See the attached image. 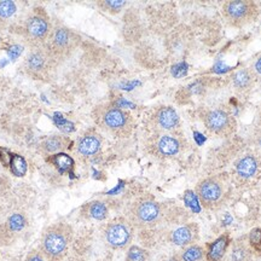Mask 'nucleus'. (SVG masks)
Returning a JSON list of instances; mask_svg holds the SVG:
<instances>
[{"mask_svg": "<svg viewBox=\"0 0 261 261\" xmlns=\"http://www.w3.org/2000/svg\"><path fill=\"white\" fill-rule=\"evenodd\" d=\"M148 250L138 246H129L125 256V261H148Z\"/></svg>", "mask_w": 261, "mask_h": 261, "instance_id": "22", "label": "nucleus"}, {"mask_svg": "<svg viewBox=\"0 0 261 261\" xmlns=\"http://www.w3.org/2000/svg\"><path fill=\"white\" fill-rule=\"evenodd\" d=\"M162 205L150 196L132 202L127 211V219L135 227L148 228L155 226L162 219Z\"/></svg>", "mask_w": 261, "mask_h": 261, "instance_id": "4", "label": "nucleus"}, {"mask_svg": "<svg viewBox=\"0 0 261 261\" xmlns=\"http://www.w3.org/2000/svg\"><path fill=\"white\" fill-rule=\"evenodd\" d=\"M185 146V142L180 137L169 133H156L148 140V151L158 159H172L180 154Z\"/></svg>", "mask_w": 261, "mask_h": 261, "instance_id": "9", "label": "nucleus"}, {"mask_svg": "<svg viewBox=\"0 0 261 261\" xmlns=\"http://www.w3.org/2000/svg\"><path fill=\"white\" fill-rule=\"evenodd\" d=\"M233 178L240 187L256 184L261 179V159L255 154L241 156L233 165Z\"/></svg>", "mask_w": 261, "mask_h": 261, "instance_id": "8", "label": "nucleus"}, {"mask_svg": "<svg viewBox=\"0 0 261 261\" xmlns=\"http://www.w3.org/2000/svg\"><path fill=\"white\" fill-rule=\"evenodd\" d=\"M252 70L254 71V74H255L256 76H261V55L256 58L255 62H254Z\"/></svg>", "mask_w": 261, "mask_h": 261, "instance_id": "30", "label": "nucleus"}, {"mask_svg": "<svg viewBox=\"0 0 261 261\" xmlns=\"http://www.w3.org/2000/svg\"><path fill=\"white\" fill-rule=\"evenodd\" d=\"M200 119L212 135L221 138H228L237 129L236 119L227 110L221 108L202 109L200 112Z\"/></svg>", "mask_w": 261, "mask_h": 261, "instance_id": "6", "label": "nucleus"}, {"mask_svg": "<svg viewBox=\"0 0 261 261\" xmlns=\"http://www.w3.org/2000/svg\"><path fill=\"white\" fill-rule=\"evenodd\" d=\"M200 240V227L196 223H190L172 231L169 241L179 247H189L196 244Z\"/></svg>", "mask_w": 261, "mask_h": 261, "instance_id": "14", "label": "nucleus"}, {"mask_svg": "<svg viewBox=\"0 0 261 261\" xmlns=\"http://www.w3.org/2000/svg\"><path fill=\"white\" fill-rule=\"evenodd\" d=\"M24 224H25V220L21 214H14L9 219V226L12 231L22 230V228H23V226H24Z\"/></svg>", "mask_w": 261, "mask_h": 261, "instance_id": "28", "label": "nucleus"}, {"mask_svg": "<svg viewBox=\"0 0 261 261\" xmlns=\"http://www.w3.org/2000/svg\"><path fill=\"white\" fill-rule=\"evenodd\" d=\"M10 168L16 177H24L28 171L27 161L21 155H14L10 161Z\"/></svg>", "mask_w": 261, "mask_h": 261, "instance_id": "21", "label": "nucleus"}, {"mask_svg": "<svg viewBox=\"0 0 261 261\" xmlns=\"http://www.w3.org/2000/svg\"><path fill=\"white\" fill-rule=\"evenodd\" d=\"M81 214L86 219H93V220H104L108 218L109 214V210H108L107 204L100 201H92L83 205L81 208Z\"/></svg>", "mask_w": 261, "mask_h": 261, "instance_id": "17", "label": "nucleus"}, {"mask_svg": "<svg viewBox=\"0 0 261 261\" xmlns=\"http://www.w3.org/2000/svg\"><path fill=\"white\" fill-rule=\"evenodd\" d=\"M196 194L202 207L205 210H220L226 203L230 195V185L226 174L211 175L201 179L196 185Z\"/></svg>", "mask_w": 261, "mask_h": 261, "instance_id": "3", "label": "nucleus"}, {"mask_svg": "<svg viewBox=\"0 0 261 261\" xmlns=\"http://www.w3.org/2000/svg\"><path fill=\"white\" fill-rule=\"evenodd\" d=\"M68 143H69V140H68L67 137L54 135L42 140L40 143V149L45 154H57V152L67 148Z\"/></svg>", "mask_w": 261, "mask_h": 261, "instance_id": "18", "label": "nucleus"}, {"mask_svg": "<svg viewBox=\"0 0 261 261\" xmlns=\"http://www.w3.org/2000/svg\"><path fill=\"white\" fill-rule=\"evenodd\" d=\"M221 14L228 25L242 28L255 21L259 16V8L249 0H231L223 5Z\"/></svg>", "mask_w": 261, "mask_h": 261, "instance_id": "5", "label": "nucleus"}, {"mask_svg": "<svg viewBox=\"0 0 261 261\" xmlns=\"http://www.w3.org/2000/svg\"><path fill=\"white\" fill-rule=\"evenodd\" d=\"M126 4L125 0H104V2H98L97 5L103 11L109 12V14H117L125 8Z\"/></svg>", "mask_w": 261, "mask_h": 261, "instance_id": "23", "label": "nucleus"}, {"mask_svg": "<svg viewBox=\"0 0 261 261\" xmlns=\"http://www.w3.org/2000/svg\"><path fill=\"white\" fill-rule=\"evenodd\" d=\"M255 80L256 75L249 68L238 69L231 76V83H232L233 89L240 94H247L248 92H250L254 84H255Z\"/></svg>", "mask_w": 261, "mask_h": 261, "instance_id": "15", "label": "nucleus"}, {"mask_svg": "<svg viewBox=\"0 0 261 261\" xmlns=\"http://www.w3.org/2000/svg\"><path fill=\"white\" fill-rule=\"evenodd\" d=\"M248 243L253 249H259L261 247V228L255 227L253 228L248 236Z\"/></svg>", "mask_w": 261, "mask_h": 261, "instance_id": "26", "label": "nucleus"}, {"mask_svg": "<svg viewBox=\"0 0 261 261\" xmlns=\"http://www.w3.org/2000/svg\"><path fill=\"white\" fill-rule=\"evenodd\" d=\"M25 31H27L28 37L35 44L44 41L51 31L50 19H48L46 12L41 9H35L34 12L27 19Z\"/></svg>", "mask_w": 261, "mask_h": 261, "instance_id": "10", "label": "nucleus"}, {"mask_svg": "<svg viewBox=\"0 0 261 261\" xmlns=\"http://www.w3.org/2000/svg\"><path fill=\"white\" fill-rule=\"evenodd\" d=\"M25 261H45V257L42 256L40 250L34 249L28 254V256H27V259H25Z\"/></svg>", "mask_w": 261, "mask_h": 261, "instance_id": "29", "label": "nucleus"}, {"mask_svg": "<svg viewBox=\"0 0 261 261\" xmlns=\"http://www.w3.org/2000/svg\"><path fill=\"white\" fill-rule=\"evenodd\" d=\"M80 42V37L67 27L57 28L52 38V47L58 54L73 51Z\"/></svg>", "mask_w": 261, "mask_h": 261, "instance_id": "13", "label": "nucleus"}, {"mask_svg": "<svg viewBox=\"0 0 261 261\" xmlns=\"http://www.w3.org/2000/svg\"><path fill=\"white\" fill-rule=\"evenodd\" d=\"M135 234V226L127 218L119 217L110 220L103 230L106 243L112 249L121 250L130 246Z\"/></svg>", "mask_w": 261, "mask_h": 261, "instance_id": "7", "label": "nucleus"}, {"mask_svg": "<svg viewBox=\"0 0 261 261\" xmlns=\"http://www.w3.org/2000/svg\"><path fill=\"white\" fill-rule=\"evenodd\" d=\"M55 166L60 169L61 172H70L74 168V160L67 154H56L54 156Z\"/></svg>", "mask_w": 261, "mask_h": 261, "instance_id": "24", "label": "nucleus"}, {"mask_svg": "<svg viewBox=\"0 0 261 261\" xmlns=\"http://www.w3.org/2000/svg\"><path fill=\"white\" fill-rule=\"evenodd\" d=\"M45 64H46V57L42 52H33L28 58V67L32 70L39 71L44 69Z\"/></svg>", "mask_w": 261, "mask_h": 261, "instance_id": "25", "label": "nucleus"}, {"mask_svg": "<svg viewBox=\"0 0 261 261\" xmlns=\"http://www.w3.org/2000/svg\"><path fill=\"white\" fill-rule=\"evenodd\" d=\"M179 261H205V250L198 244L185 247L178 255Z\"/></svg>", "mask_w": 261, "mask_h": 261, "instance_id": "20", "label": "nucleus"}, {"mask_svg": "<svg viewBox=\"0 0 261 261\" xmlns=\"http://www.w3.org/2000/svg\"><path fill=\"white\" fill-rule=\"evenodd\" d=\"M152 125L158 128L159 132H172L180 127V119L174 108L160 107L155 110L151 116Z\"/></svg>", "mask_w": 261, "mask_h": 261, "instance_id": "11", "label": "nucleus"}, {"mask_svg": "<svg viewBox=\"0 0 261 261\" xmlns=\"http://www.w3.org/2000/svg\"><path fill=\"white\" fill-rule=\"evenodd\" d=\"M228 244H230V236L228 233L221 234L214 242L208 246L205 250V261H221L226 253Z\"/></svg>", "mask_w": 261, "mask_h": 261, "instance_id": "16", "label": "nucleus"}, {"mask_svg": "<svg viewBox=\"0 0 261 261\" xmlns=\"http://www.w3.org/2000/svg\"><path fill=\"white\" fill-rule=\"evenodd\" d=\"M231 261H254L253 248L244 240L236 241L231 250Z\"/></svg>", "mask_w": 261, "mask_h": 261, "instance_id": "19", "label": "nucleus"}, {"mask_svg": "<svg viewBox=\"0 0 261 261\" xmlns=\"http://www.w3.org/2000/svg\"><path fill=\"white\" fill-rule=\"evenodd\" d=\"M16 12V4L14 2H2L0 3V17L8 18Z\"/></svg>", "mask_w": 261, "mask_h": 261, "instance_id": "27", "label": "nucleus"}, {"mask_svg": "<svg viewBox=\"0 0 261 261\" xmlns=\"http://www.w3.org/2000/svg\"><path fill=\"white\" fill-rule=\"evenodd\" d=\"M73 240V228L65 221H58L45 228L39 250L46 261H63Z\"/></svg>", "mask_w": 261, "mask_h": 261, "instance_id": "1", "label": "nucleus"}, {"mask_svg": "<svg viewBox=\"0 0 261 261\" xmlns=\"http://www.w3.org/2000/svg\"><path fill=\"white\" fill-rule=\"evenodd\" d=\"M93 120L98 127L115 138H127L132 135L133 119L126 110L114 104H103L93 112Z\"/></svg>", "mask_w": 261, "mask_h": 261, "instance_id": "2", "label": "nucleus"}, {"mask_svg": "<svg viewBox=\"0 0 261 261\" xmlns=\"http://www.w3.org/2000/svg\"><path fill=\"white\" fill-rule=\"evenodd\" d=\"M103 145V137L96 129H87L79 137L76 142V152L81 158L90 159L100 151Z\"/></svg>", "mask_w": 261, "mask_h": 261, "instance_id": "12", "label": "nucleus"}]
</instances>
